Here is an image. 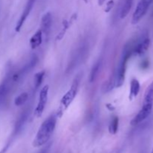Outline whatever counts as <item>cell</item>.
Instances as JSON below:
<instances>
[{
    "label": "cell",
    "mask_w": 153,
    "mask_h": 153,
    "mask_svg": "<svg viewBox=\"0 0 153 153\" xmlns=\"http://www.w3.org/2000/svg\"><path fill=\"white\" fill-rule=\"evenodd\" d=\"M56 122L57 117L55 114L50 115L43 121L33 140V146L39 147L47 143L55 130Z\"/></svg>",
    "instance_id": "cell-1"
},
{
    "label": "cell",
    "mask_w": 153,
    "mask_h": 153,
    "mask_svg": "<svg viewBox=\"0 0 153 153\" xmlns=\"http://www.w3.org/2000/svg\"><path fill=\"white\" fill-rule=\"evenodd\" d=\"M133 49H134V43H132L131 42L127 43L123 49L122 58H121L120 63V65L118 67L117 73L116 76V80H115L116 87H118V88L122 86L124 82V80H125L127 62H128V59L131 58V55H133Z\"/></svg>",
    "instance_id": "cell-2"
},
{
    "label": "cell",
    "mask_w": 153,
    "mask_h": 153,
    "mask_svg": "<svg viewBox=\"0 0 153 153\" xmlns=\"http://www.w3.org/2000/svg\"><path fill=\"white\" fill-rule=\"evenodd\" d=\"M82 76V73H79V74H78L77 76H76V77L75 78L74 80H73L70 89L69 90V91L64 94V97H62L61 103H60V108L59 111H58L59 112H58V114L63 113V112L70 106V105L71 104L72 102L73 101L75 97H76L78 91H79V85H80Z\"/></svg>",
    "instance_id": "cell-3"
},
{
    "label": "cell",
    "mask_w": 153,
    "mask_h": 153,
    "mask_svg": "<svg viewBox=\"0 0 153 153\" xmlns=\"http://www.w3.org/2000/svg\"><path fill=\"white\" fill-rule=\"evenodd\" d=\"M153 0H140L136 7L135 10L132 16L131 22L132 24H137L140 21V19L146 15L152 3Z\"/></svg>",
    "instance_id": "cell-4"
},
{
    "label": "cell",
    "mask_w": 153,
    "mask_h": 153,
    "mask_svg": "<svg viewBox=\"0 0 153 153\" xmlns=\"http://www.w3.org/2000/svg\"><path fill=\"white\" fill-rule=\"evenodd\" d=\"M149 44H150V40H149L147 33L143 34L139 39L138 41L134 43L133 55H141L144 54L149 49Z\"/></svg>",
    "instance_id": "cell-5"
},
{
    "label": "cell",
    "mask_w": 153,
    "mask_h": 153,
    "mask_svg": "<svg viewBox=\"0 0 153 153\" xmlns=\"http://www.w3.org/2000/svg\"><path fill=\"white\" fill-rule=\"evenodd\" d=\"M48 94H49V85H45L40 91L38 103H37V107L34 110V114L37 117H40L43 114L46 102H47Z\"/></svg>",
    "instance_id": "cell-6"
},
{
    "label": "cell",
    "mask_w": 153,
    "mask_h": 153,
    "mask_svg": "<svg viewBox=\"0 0 153 153\" xmlns=\"http://www.w3.org/2000/svg\"><path fill=\"white\" fill-rule=\"evenodd\" d=\"M153 105H147V104H143L141 109L139 111L137 114L134 117L131 121V124L132 126H136L140 124L143 121H144L150 115L151 112L152 111Z\"/></svg>",
    "instance_id": "cell-7"
},
{
    "label": "cell",
    "mask_w": 153,
    "mask_h": 153,
    "mask_svg": "<svg viewBox=\"0 0 153 153\" xmlns=\"http://www.w3.org/2000/svg\"><path fill=\"white\" fill-rule=\"evenodd\" d=\"M35 1L36 0H28L26 4H25V8H24L23 12H22V13L21 14L20 18H19V21H18L17 23H16V28H15L16 31H19V30L21 29L22 26L23 25L24 22H25V21L26 20L27 17H28V15H29L30 13H31V10H32L33 7H34V3H35Z\"/></svg>",
    "instance_id": "cell-8"
},
{
    "label": "cell",
    "mask_w": 153,
    "mask_h": 153,
    "mask_svg": "<svg viewBox=\"0 0 153 153\" xmlns=\"http://www.w3.org/2000/svg\"><path fill=\"white\" fill-rule=\"evenodd\" d=\"M29 110H25L22 114H20L19 117L18 118L17 121H16V124H15L14 130H13V135H16L19 134L22 129L23 128L24 125L26 123L27 119L29 117Z\"/></svg>",
    "instance_id": "cell-9"
},
{
    "label": "cell",
    "mask_w": 153,
    "mask_h": 153,
    "mask_svg": "<svg viewBox=\"0 0 153 153\" xmlns=\"http://www.w3.org/2000/svg\"><path fill=\"white\" fill-rule=\"evenodd\" d=\"M52 18L51 13L49 12L45 13L41 19V31L46 35H48L49 34L51 26H52Z\"/></svg>",
    "instance_id": "cell-10"
},
{
    "label": "cell",
    "mask_w": 153,
    "mask_h": 153,
    "mask_svg": "<svg viewBox=\"0 0 153 153\" xmlns=\"http://www.w3.org/2000/svg\"><path fill=\"white\" fill-rule=\"evenodd\" d=\"M140 82L137 79H132L131 81V85H130V92H129V100H133L140 92Z\"/></svg>",
    "instance_id": "cell-11"
},
{
    "label": "cell",
    "mask_w": 153,
    "mask_h": 153,
    "mask_svg": "<svg viewBox=\"0 0 153 153\" xmlns=\"http://www.w3.org/2000/svg\"><path fill=\"white\" fill-rule=\"evenodd\" d=\"M42 34L43 32H42L41 29H39L30 39V46H31V49H36L41 44L42 37H43Z\"/></svg>",
    "instance_id": "cell-12"
},
{
    "label": "cell",
    "mask_w": 153,
    "mask_h": 153,
    "mask_svg": "<svg viewBox=\"0 0 153 153\" xmlns=\"http://www.w3.org/2000/svg\"><path fill=\"white\" fill-rule=\"evenodd\" d=\"M133 1H134V0H124L123 4L121 7L120 14L121 19H124L128 14L130 10L131 9V7H132Z\"/></svg>",
    "instance_id": "cell-13"
},
{
    "label": "cell",
    "mask_w": 153,
    "mask_h": 153,
    "mask_svg": "<svg viewBox=\"0 0 153 153\" xmlns=\"http://www.w3.org/2000/svg\"><path fill=\"white\" fill-rule=\"evenodd\" d=\"M143 104L153 105V82L149 85L145 92Z\"/></svg>",
    "instance_id": "cell-14"
},
{
    "label": "cell",
    "mask_w": 153,
    "mask_h": 153,
    "mask_svg": "<svg viewBox=\"0 0 153 153\" xmlns=\"http://www.w3.org/2000/svg\"><path fill=\"white\" fill-rule=\"evenodd\" d=\"M100 67H101V62H100V61H97L94 65L92 70H91V75H90V82H94L97 79V76H98L99 73H100Z\"/></svg>",
    "instance_id": "cell-15"
},
{
    "label": "cell",
    "mask_w": 153,
    "mask_h": 153,
    "mask_svg": "<svg viewBox=\"0 0 153 153\" xmlns=\"http://www.w3.org/2000/svg\"><path fill=\"white\" fill-rule=\"evenodd\" d=\"M44 76H45L44 71L39 72V73H36L35 74V76H34V87L35 91L38 90L39 88L40 87L42 82H43Z\"/></svg>",
    "instance_id": "cell-16"
},
{
    "label": "cell",
    "mask_w": 153,
    "mask_h": 153,
    "mask_svg": "<svg viewBox=\"0 0 153 153\" xmlns=\"http://www.w3.org/2000/svg\"><path fill=\"white\" fill-rule=\"evenodd\" d=\"M28 99V93H22L21 94H19L17 97H16L14 100V104L16 106H21L23 105L25 102H27Z\"/></svg>",
    "instance_id": "cell-17"
},
{
    "label": "cell",
    "mask_w": 153,
    "mask_h": 153,
    "mask_svg": "<svg viewBox=\"0 0 153 153\" xmlns=\"http://www.w3.org/2000/svg\"><path fill=\"white\" fill-rule=\"evenodd\" d=\"M118 127H119V119L117 117H114L111 120L109 125V132L112 134H115L118 131Z\"/></svg>",
    "instance_id": "cell-18"
},
{
    "label": "cell",
    "mask_w": 153,
    "mask_h": 153,
    "mask_svg": "<svg viewBox=\"0 0 153 153\" xmlns=\"http://www.w3.org/2000/svg\"><path fill=\"white\" fill-rule=\"evenodd\" d=\"M105 0H99L98 1L99 4H100V5H102L103 3L105 2Z\"/></svg>",
    "instance_id": "cell-19"
},
{
    "label": "cell",
    "mask_w": 153,
    "mask_h": 153,
    "mask_svg": "<svg viewBox=\"0 0 153 153\" xmlns=\"http://www.w3.org/2000/svg\"><path fill=\"white\" fill-rule=\"evenodd\" d=\"M40 153H46V149H43V150H42Z\"/></svg>",
    "instance_id": "cell-20"
},
{
    "label": "cell",
    "mask_w": 153,
    "mask_h": 153,
    "mask_svg": "<svg viewBox=\"0 0 153 153\" xmlns=\"http://www.w3.org/2000/svg\"><path fill=\"white\" fill-rule=\"evenodd\" d=\"M151 153H153V148H152V152H151Z\"/></svg>",
    "instance_id": "cell-21"
},
{
    "label": "cell",
    "mask_w": 153,
    "mask_h": 153,
    "mask_svg": "<svg viewBox=\"0 0 153 153\" xmlns=\"http://www.w3.org/2000/svg\"><path fill=\"white\" fill-rule=\"evenodd\" d=\"M1 99H0V103H1Z\"/></svg>",
    "instance_id": "cell-22"
}]
</instances>
